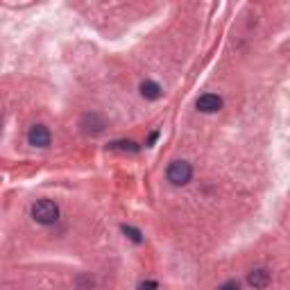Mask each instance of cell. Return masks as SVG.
I'll list each match as a JSON object with an SVG mask.
<instances>
[{
  "label": "cell",
  "mask_w": 290,
  "mask_h": 290,
  "mask_svg": "<svg viewBox=\"0 0 290 290\" xmlns=\"http://www.w3.org/2000/svg\"><path fill=\"white\" fill-rule=\"evenodd\" d=\"M109 150H118V152H138V145L134 141H113V143H109Z\"/></svg>",
  "instance_id": "obj_8"
},
{
  "label": "cell",
  "mask_w": 290,
  "mask_h": 290,
  "mask_svg": "<svg viewBox=\"0 0 290 290\" xmlns=\"http://www.w3.org/2000/svg\"><path fill=\"white\" fill-rule=\"evenodd\" d=\"M195 107L200 109L202 113H215V111H220V109H222V98H220V95H215V93H204V95H200V98H197Z\"/></svg>",
  "instance_id": "obj_5"
},
{
  "label": "cell",
  "mask_w": 290,
  "mask_h": 290,
  "mask_svg": "<svg viewBox=\"0 0 290 290\" xmlns=\"http://www.w3.org/2000/svg\"><path fill=\"white\" fill-rule=\"evenodd\" d=\"M218 290H240V284H238V281H225Z\"/></svg>",
  "instance_id": "obj_10"
},
{
  "label": "cell",
  "mask_w": 290,
  "mask_h": 290,
  "mask_svg": "<svg viewBox=\"0 0 290 290\" xmlns=\"http://www.w3.org/2000/svg\"><path fill=\"white\" fill-rule=\"evenodd\" d=\"M161 93H163V89H161L157 82H152V79H145V82L141 84V95L145 100H159Z\"/></svg>",
  "instance_id": "obj_7"
},
{
  "label": "cell",
  "mask_w": 290,
  "mask_h": 290,
  "mask_svg": "<svg viewBox=\"0 0 290 290\" xmlns=\"http://www.w3.org/2000/svg\"><path fill=\"white\" fill-rule=\"evenodd\" d=\"M32 218L39 225H54L59 220V207L53 200H39L32 204Z\"/></svg>",
  "instance_id": "obj_1"
},
{
  "label": "cell",
  "mask_w": 290,
  "mask_h": 290,
  "mask_svg": "<svg viewBox=\"0 0 290 290\" xmlns=\"http://www.w3.org/2000/svg\"><path fill=\"white\" fill-rule=\"evenodd\" d=\"M79 125H82V130L86 132V134H100V132L107 127V120L102 118L100 113L91 111V113H84Z\"/></svg>",
  "instance_id": "obj_4"
},
{
  "label": "cell",
  "mask_w": 290,
  "mask_h": 290,
  "mask_svg": "<svg viewBox=\"0 0 290 290\" xmlns=\"http://www.w3.org/2000/svg\"><path fill=\"white\" fill-rule=\"evenodd\" d=\"M50 141H53V136H50V130H48L46 125H34L27 132V143H30L32 148H48Z\"/></svg>",
  "instance_id": "obj_3"
},
{
  "label": "cell",
  "mask_w": 290,
  "mask_h": 290,
  "mask_svg": "<svg viewBox=\"0 0 290 290\" xmlns=\"http://www.w3.org/2000/svg\"><path fill=\"white\" fill-rule=\"evenodd\" d=\"M157 288H159L157 281H143V284H138V290H157Z\"/></svg>",
  "instance_id": "obj_11"
},
{
  "label": "cell",
  "mask_w": 290,
  "mask_h": 290,
  "mask_svg": "<svg viewBox=\"0 0 290 290\" xmlns=\"http://www.w3.org/2000/svg\"><path fill=\"white\" fill-rule=\"evenodd\" d=\"M166 177L172 186H186L193 177V166L188 161H172L166 170Z\"/></svg>",
  "instance_id": "obj_2"
},
{
  "label": "cell",
  "mask_w": 290,
  "mask_h": 290,
  "mask_svg": "<svg viewBox=\"0 0 290 290\" xmlns=\"http://www.w3.org/2000/svg\"><path fill=\"white\" fill-rule=\"evenodd\" d=\"M157 138H159V132H152V134H150V138H148V145H152Z\"/></svg>",
  "instance_id": "obj_12"
},
{
  "label": "cell",
  "mask_w": 290,
  "mask_h": 290,
  "mask_svg": "<svg viewBox=\"0 0 290 290\" xmlns=\"http://www.w3.org/2000/svg\"><path fill=\"white\" fill-rule=\"evenodd\" d=\"M247 284L256 290L267 288V284H270V272H267L265 267H256V270H252V272L247 274Z\"/></svg>",
  "instance_id": "obj_6"
},
{
  "label": "cell",
  "mask_w": 290,
  "mask_h": 290,
  "mask_svg": "<svg viewBox=\"0 0 290 290\" xmlns=\"http://www.w3.org/2000/svg\"><path fill=\"white\" fill-rule=\"evenodd\" d=\"M123 234H125L127 238H130V240H134V243H143V234L136 229V227L123 225Z\"/></svg>",
  "instance_id": "obj_9"
}]
</instances>
